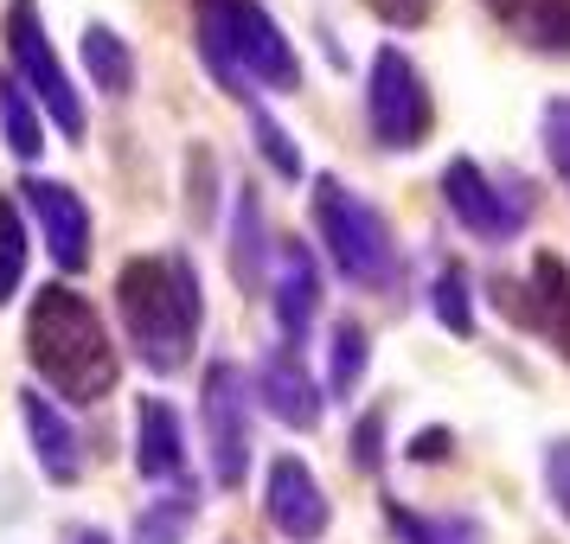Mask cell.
<instances>
[{"mask_svg":"<svg viewBox=\"0 0 570 544\" xmlns=\"http://www.w3.org/2000/svg\"><path fill=\"white\" fill-rule=\"evenodd\" d=\"M116 314L129 334L135 359L155 378L186 372L199 327H206V295H199V269L186 250H155V257H129L116 269Z\"/></svg>","mask_w":570,"mask_h":544,"instance_id":"6da1fadb","label":"cell"},{"mask_svg":"<svg viewBox=\"0 0 570 544\" xmlns=\"http://www.w3.org/2000/svg\"><path fill=\"white\" fill-rule=\"evenodd\" d=\"M27 365L39 385L65 404H104L122 378V353L109 339L104 314L71 283H46L27 308Z\"/></svg>","mask_w":570,"mask_h":544,"instance_id":"7a4b0ae2","label":"cell"},{"mask_svg":"<svg viewBox=\"0 0 570 544\" xmlns=\"http://www.w3.org/2000/svg\"><path fill=\"white\" fill-rule=\"evenodd\" d=\"M199 58L237 103H257V90H302V58L263 0H199Z\"/></svg>","mask_w":570,"mask_h":544,"instance_id":"3957f363","label":"cell"},{"mask_svg":"<svg viewBox=\"0 0 570 544\" xmlns=\"http://www.w3.org/2000/svg\"><path fill=\"white\" fill-rule=\"evenodd\" d=\"M314 237L327 244L334 269L353 288H391L397 283V237H391L385 211L360 199L353 186H340L334 174L314 180Z\"/></svg>","mask_w":570,"mask_h":544,"instance_id":"277c9868","label":"cell"},{"mask_svg":"<svg viewBox=\"0 0 570 544\" xmlns=\"http://www.w3.org/2000/svg\"><path fill=\"white\" fill-rule=\"evenodd\" d=\"M0 39H7V58H13V78L27 83L32 103L46 109V122H52L65 141H83V97H78V83H71V71L58 65L39 0H7Z\"/></svg>","mask_w":570,"mask_h":544,"instance_id":"5b68a950","label":"cell"},{"mask_svg":"<svg viewBox=\"0 0 570 544\" xmlns=\"http://www.w3.org/2000/svg\"><path fill=\"white\" fill-rule=\"evenodd\" d=\"M365 129L385 155H416L430 129H436V97L423 71L411 65V52L397 46H379L372 52V71H365Z\"/></svg>","mask_w":570,"mask_h":544,"instance_id":"8992f818","label":"cell"},{"mask_svg":"<svg viewBox=\"0 0 570 544\" xmlns=\"http://www.w3.org/2000/svg\"><path fill=\"white\" fill-rule=\"evenodd\" d=\"M442 206L455 211V225L468 237H481V244H507L532 225V186L519 180V174H500L493 180L481 160L455 155L442 167Z\"/></svg>","mask_w":570,"mask_h":544,"instance_id":"52a82bcc","label":"cell"},{"mask_svg":"<svg viewBox=\"0 0 570 544\" xmlns=\"http://www.w3.org/2000/svg\"><path fill=\"white\" fill-rule=\"evenodd\" d=\"M250 397L257 385L244 378V365L212 359L199 378V429H206V455H212V481L225 493L244 487L250 474Z\"/></svg>","mask_w":570,"mask_h":544,"instance_id":"ba28073f","label":"cell"},{"mask_svg":"<svg viewBox=\"0 0 570 544\" xmlns=\"http://www.w3.org/2000/svg\"><path fill=\"white\" fill-rule=\"evenodd\" d=\"M20 199H27V211L39 218V244H46V257L58 263V276L90 269V250H97V244H90V206L78 199V186L32 174V180H20Z\"/></svg>","mask_w":570,"mask_h":544,"instance_id":"9c48e42d","label":"cell"},{"mask_svg":"<svg viewBox=\"0 0 570 544\" xmlns=\"http://www.w3.org/2000/svg\"><path fill=\"white\" fill-rule=\"evenodd\" d=\"M263 513H269V525L288 544H314V538H327V525H334V506H327V493H321V481H314V467L302 455H276L269 462V474H263Z\"/></svg>","mask_w":570,"mask_h":544,"instance_id":"30bf717a","label":"cell"},{"mask_svg":"<svg viewBox=\"0 0 570 544\" xmlns=\"http://www.w3.org/2000/svg\"><path fill=\"white\" fill-rule=\"evenodd\" d=\"M500 308L519 314L532 334L558 353V359L570 365V263L564 257H551V250H539L532 257V269H525V288H519V301L513 295H500Z\"/></svg>","mask_w":570,"mask_h":544,"instance_id":"8fae6325","label":"cell"},{"mask_svg":"<svg viewBox=\"0 0 570 544\" xmlns=\"http://www.w3.org/2000/svg\"><path fill=\"white\" fill-rule=\"evenodd\" d=\"M20 423H27V442H32V462L52 487H78L83 481V442L71 429V416L58 411V397H46L39 385L20 390Z\"/></svg>","mask_w":570,"mask_h":544,"instance_id":"7c38bea8","label":"cell"},{"mask_svg":"<svg viewBox=\"0 0 570 544\" xmlns=\"http://www.w3.org/2000/svg\"><path fill=\"white\" fill-rule=\"evenodd\" d=\"M257 397H263V411L276 416L283 429H314L321 411H327V397H321V385L308 378V365H302L295 346H269V353H263Z\"/></svg>","mask_w":570,"mask_h":544,"instance_id":"4fadbf2b","label":"cell"},{"mask_svg":"<svg viewBox=\"0 0 570 544\" xmlns=\"http://www.w3.org/2000/svg\"><path fill=\"white\" fill-rule=\"evenodd\" d=\"M135 474L148 487H180L186 481V429L167 397H141L135 404Z\"/></svg>","mask_w":570,"mask_h":544,"instance_id":"5bb4252c","label":"cell"},{"mask_svg":"<svg viewBox=\"0 0 570 544\" xmlns=\"http://www.w3.org/2000/svg\"><path fill=\"white\" fill-rule=\"evenodd\" d=\"M276 327H283V346H302L314 327V314H321V263H314L308 244H276Z\"/></svg>","mask_w":570,"mask_h":544,"instance_id":"9a60e30c","label":"cell"},{"mask_svg":"<svg viewBox=\"0 0 570 544\" xmlns=\"http://www.w3.org/2000/svg\"><path fill=\"white\" fill-rule=\"evenodd\" d=\"M481 7L513 32L519 46H532L544 58L570 52V0H481Z\"/></svg>","mask_w":570,"mask_h":544,"instance_id":"2e32d148","label":"cell"},{"mask_svg":"<svg viewBox=\"0 0 570 544\" xmlns=\"http://www.w3.org/2000/svg\"><path fill=\"white\" fill-rule=\"evenodd\" d=\"M263 269H269V225H263V199H257V186H237V206H232V283L237 288H257Z\"/></svg>","mask_w":570,"mask_h":544,"instance_id":"e0dca14e","label":"cell"},{"mask_svg":"<svg viewBox=\"0 0 570 544\" xmlns=\"http://www.w3.org/2000/svg\"><path fill=\"white\" fill-rule=\"evenodd\" d=\"M78 52H83V71H90V83L104 90V97H129L135 90V52H129V39L116 27H104V20H90L78 39Z\"/></svg>","mask_w":570,"mask_h":544,"instance_id":"ac0fdd59","label":"cell"},{"mask_svg":"<svg viewBox=\"0 0 570 544\" xmlns=\"http://www.w3.org/2000/svg\"><path fill=\"white\" fill-rule=\"evenodd\" d=\"M0 141H7V155L27 160V167L46 155V109L27 97L20 78H0Z\"/></svg>","mask_w":570,"mask_h":544,"instance_id":"d6986e66","label":"cell"},{"mask_svg":"<svg viewBox=\"0 0 570 544\" xmlns=\"http://www.w3.org/2000/svg\"><path fill=\"white\" fill-rule=\"evenodd\" d=\"M193 518H199V481H180L135 513V544H180L193 532Z\"/></svg>","mask_w":570,"mask_h":544,"instance_id":"ffe728a7","label":"cell"},{"mask_svg":"<svg viewBox=\"0 0 570 544\" xmlns=\"http://www.w3.org/2000/svg\"><path fill=\"white\" fill-rule=\"evenodd\" d=\"M385 518L404 544H481V518H468V513H411V506L391 500Z\"/></svg>","mask_w":570,"mask_h":544,"instance_id":"44dd1931","label":"cell"},{"mask_svg":"<svg viewBox=\"0 0 570 544\" xmlns=\"http://www.w3.org/2000/svg\"><path fill=\"white\" fill-rule=\"evenodd\" d=\"M365 365H372V334H365L360 320H334V346H327V390L334 397H353L365 378Z\"/></svg>","mask_w":570,"mask_h":544,"instance_id":"7402d4cb","label":"cell"},{"mask_svg":"<svg viewBox=\"0 0 570 544\" xmlns=\"http://www.w3.org/2000/svg\"><path fill=\"white\" fill-rule=\"evenodd\" d=\"M20 283H27V225L13 199H0V308L20 295Z\"/></svg>","mask_w":570,"mask_h":544,"instance_id":"603a6c76","label":"cell"},{"mask_svg":"<svg viewBox=\"0 0 570 544\" xmlns=\"http://www.w3.org/2000/svg\"><path fill=\"white\" fill-rule=\"evenodd\" d=\"M250 135H257V155L269 160L283 180H302V174H308V167H302V148H295V135H288L263 103H250Z\"/></svg>","mask_w":570,"mask_h":544,"instance_id":"cb8c5ba5","label":"cell"},{"mask_svg":"<svg viewBox=\"0 0 570 544\" xmlns=\"http://www.w3.org/2000/svg\"><path fill=\"white\" fill-rule=\"evenodd\" d=\"M430 301H436V320L449 327V334H462V339L474 334V295H468V276L455 269V263L436 276V295H430Z\"/></svg>","mask_w":570,"mask_h":544,"instance_id":"d4e9b609","label":"cell"},{"mask_svg":"<svg viewBox=\"0 0 570 544\" xmlns=\"http://www.w3.org/2000/svg\"><path fill=\"white\" fill-rule=\"evenodd\" d=\"M539 141H544V155H551V167H558V180L570 186V97H551V103H544Z\"/></svg>","mask_w":570,"mask_h":544,"instance_id":"484cf974","label":"cell"},{"mask_svg":"<svg viewBox=\"0 0 570 544\" xmlns=\"http://www.w3.org/2000/svg\"><path fill=\"white\" fill-rule=\"evenodd\" d=\"M353 467L360 474H379L385 467V404H372L360 416V429H353Z\"/></svg>","mask_w":570,"mask_h":544,"instance_id":"4316f807","label":"cell"},{"mask_svg":"<svg viewBox=\"0 0 570 544\" xmlns=\"http://www.w3.org/2000/svg\"><path fill=\"white\" fill-rule=\"evenodd\" d=\"M544 493H551L558 518L570 525V436H558L551 448H544Z\"/></svg>","mask_w":570,"mask_h":544,"instance_id":"83f0119b","label":"cell"},{"mask_svg":"<svg viewBox=\"0 0 570 544\" xmlns=\"http://www.w3.org/2000/svg\"><path fill=\"white\" fill-rule=\"evenodd\" d=\"M186 211H193V225H206L212 218V155L206 148L186 155Z\"/></svg>","mask_w":570,"mask_h":544,"instance_id":"f1b7e54d","label":"cell"},{"mask_svg":"<svg viewBox=\"0 0 570 544\" xmlns=\"http://www.w3.org/2000/svg\"><path fill=\"white\" fill-rule=\"evenodd\" d=\"M385 27H397V32H411V27H423L430 13H436V0H365Z\"/></svg>","mask_w":570,"mask_h":544,"instance_id":"f546056e","label":"cell"},{"mask_svg":"<svg viewBox=\"0 0 570 544\" xmlns=\"http://www.w3.org/2000/svg\"><path fill=\"white\" fill-rule=\"evenodd\" d=\"M442 442H449L442 429H423V436L411 442V455H416V462H442Z\"/></svg>","mask_w":570,"mask_h":544,"instance_id":"4dcf8cb0","label":"cell"},{"mask_svg":"<svg viewBox=\"0 0 570 544\" xmlns=\"http://www.w3.org/2000/svg\"><path fill=\"white\" fill-rule=\"evenodd\" d=\"M58 544H116V538H109L104 525H71V532H65Z\"/></svg>","mask_w":570,"mask_h":544,"instance_id":"1f68e13d","label":"cell"}]
</instances>
